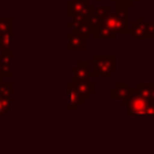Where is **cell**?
Returning a JSON list of instances; mask_svg holds the SVG:
<instances>
[{
	"mask_svg": "<svg viewBox=\"0 0 154 154\" xmlns=\"http://www.w3.org/2000/svg\"><path fill=\"white\" fill-rule=\"evenodd\" d=\"M126 6L117 5V11H111L108 14L101 18V24L106 25L116 34H130L128 28V11Z\"/></svg>",
	"mask_w": 154,
	"mask_h": 154,
	"instance_id": "1",
	"label": "cell"
},
{
	"mask_svg": "<svg viewBox=\"0 0 154 154\" xmlns=\"http://www.w3.org/2000/svg\"><path fill=\"white\" fill-rule=\"evenodd\" d=\"M148 102H149V99L141 96L137 93L136 88H130L126 96H124L122 99L123 106L128 107V116L129 117L146 116V109H147Z\"/></svg>",
	"mask_w": 154,
	"mask_h": 154,
	"instance_id": "2",
	"label": "cell"
},
{
	"mask_svg": "<svg viewBox=\"0 0 154 154\" xmlns=\"http://www.w3.org/2000/svg\"><path fill=\"white\" fill-rule=\"evenodd\" d=\"M117 71L116 55H95L94 70L90 71V77H111Z\"/></svg>",
	"mask_w": 154,
	"mask_h": 154,
	"instance_id": "3",
	"label": "cell"
},
{
	"mask_svg": "<svg viewBox=\"0 0 154 154\" xmlns=\"http://www.w3.org/2000/svg\"><path fill=\"white\" fill-rule=\"evenodd\" d=\"M130 34L135 40H152L154 38V23L144 22L143 17H138L130 28Z\"/></svg>",
	"mask_w": 154,
	"mask_h": 154,
	"instance_id": "4",
	"label": "cell"
},
{
	"mask_svg": "<svg viewBox=\"0 0 154 154\" xmlns=\"http://www.w3.org/2000/svg\"><path fill=\"white\" fill-rule=\"evenodd\" d=\"M67 11L66 14L69 18H72L75 16L79 17H87L91 12H94V6H90L89 0H69L66 4Z\"/></svg>",
	"mask_w": 154,
	"mask_h": 154,
	"instance_id": "5",
	"label": "cell"
},
{
	"mask_svg": "<svg viewBox=\"0 0 154 154\" xmlns=\"http://www.w3.org/2000/svg\"><path fill=\"white\" fill-rule=\"evenodd\" d=\"M67 28L72 29V32L81 35L84 38H88L91 34L90 26L87 23V17H79V16L72 17V22L67 23Z\"/></svg>",
	"mask_w": 154,
	"mask_h": 154,
	"instance_id": "6",
	"label": "cell"
},
{
	"mask_svg": "<svg viewBox=\"0 0 154 154\" xmlns=\"http://www.w3.org/2000/svg\"><path fill=\"white\" fill-rule=\"evenodd\" d=\"M84 99L82 95L73 88L72 82H69L66 84V109L69 111H76L81 105H83Z\"/></svg>",
	"mask_w": 154,
	"mask_h": 154,
	"instance_id": "7",
	"label": "cell"
},
{
	"mask_svg": "<svg viewBox=\"0 0 154 154\" xmlns=\"http://www.w3.org/2000/svg\"><path fill=\"white\" fill-rule=\"evenodd\" d=\"M73 79L72 82L89 79L90 78V70H89V61L88 60H79L76 66L72 67Z\"/></svg>",
	"mask_w": 154,
	"mask_h": 154,
	"instance_id": "8",
	"label": "cell"
},
{
	"mask_svg": "<svg viewBox=\"0 0 154 154\" xmlns=\"http://www.w3.org/2000/svg\"><path fill=\"white\" fill-rule=\"evenodd\" d=\"M73 88L82 95V97L84 100H88L90 97V94H93L95 91V84L93 82H90L89 79H83V81H77V82H72Z\"/></svg>",
	"mask_w": 154,
	"mask_h": 154,
	"instance_id": "9",
	"label": "cell"
},
{
	"mask_svg": "<svg viewBox=\"0 0 154 154\" xmlns=\"http://www.w3.org/2000/svg\"><path fill=\"white\" fill-rule=\"evenodd\" d=\"M0 67L4 72V77L12 76V51L5 48L0 54Z\"/></svg>",
	"mask_w": 154,
	"mask_h": 154,
	"instance_id": "10",
	"label": "cell"
},
{
	"mask_svg": "<svg viewBox=\"0 0 154 154\" xmlns=\"http://www.w3.org/2000/svg\"><path fill=\"white\" fill-rule=\"evenodd\" d=\"M67 46L66 49L67 51H72V49H78L82 51L84 47V37H82L81 35H77L75 32H69L67 34Z\"/></svg>",
	"mask_w": 154,
	"mask_h": 154,
	"instance_id": "11",
	"label": "cell"
},
{
	"mask_svg": "<svg viewBox=\"0 0 154 154\" xmlns=\"http://www.w3.org/2000/svg\"><path fill=\"white\" fill-rule=\"evenodd\" d=\"M91 34L94 35V37L96 40H102V38H108V40H116L117 38V34L113 32L111 29H108L106 25L101 24L100 26L95 28L91 30Z\"/></svg>",
	"mask_w": 154,
	"mask_h": 154,
	"instance_id": "12",
	"label": "cell"
},
{
	"mask_svg": "<svg viewBox=\"0 0 154 154\" xmlns=\"http://www.w3.org/2000/svg\"><path fill=\"white\" fill-rule=\"evenodd\" d=\"M129 85L126 82H118L112 89H111V99L112 100H119L126 96L129 93Z\"/></svg>",
	"mask_w": 154,
	"mask_h": 154,
	"instance_id": "13",
	"label": "cell"
},
{
	"mask_svg": "<svg viewBox=\"0 0 154 154\" xmlns=\"http://www.w3.org/2000/svg\"><path fill=\"white\" fill-rule=\"evenodd\" d=\"M154 89V83L149 82V83H143V82H140L136 87V90L137 93L146 97V99H152V91Z\"/></svg>",
	"mask_w": 154,
	"mask_h": 154,
	"instance_id": "14",
	"label": "cell"
},
{
	"mask_svg": "<svg viewBox=\"0 0 154 154\" xmlns=\"http://www.w3.org/2000/svg\"><path fill=\"white\" fill-rule=\"evenodd\" d=\"M12 34V18L0 17V35Z\"/></svg>",
	"mask_w": 154,
	"mask_h": 154,
	"instance_id": "15",
	"label": "cell"
},
{
	"mask_svg": "<svg viewBox=\"0 0 154 154\" xmlns=\"http://www.w3.org/2000/svg\"><path fill=\"white\" fill-rule=\"evenodd\" d=\"M11 103H12L11 96L0 94V116L5 114L6 112H8L11 109Z\"/></svg>",
	"mask_w": 154,
	"mask_h": 154,
	"instance_id": "16",
	"label": "cell"
},
{
	"mask_svg": "<svg viewBox=\"0 0 154 154\" xmlns=\"http://www.w3.org/2000/svg\"><path fill=\"white\" fill-rule=\"evenodd\" d=\"M111 11H112V7H111L109 5H107V6H99V7H95V8H94V13H95L97 17H100V18L105 17V16L108 14Z\"/></svg>",
	"mask_w": 154,
	"mask_h": 154,
	"instance_id": "17",
	"label": "cell"
},
{
	"mask_svg": "<svg viewBox=\"0 0 154 154\" xmlns=\"http://www.w3.org/2000/svg\"><path fill=\"white\" fill-rule=\"evenodd\" d=\"M112 1H116L117 5H123V6H126V7L132 6V4H134L132 0H112Z\"/></svg>",
	"mask_w": 154,
	"mask_h": 154,
	"instance_id": "18",
	"label": "cell"
},
{
	"mask_svg": "<svg viewBox=\"0 0 154 154\" xmlns=\"http://www.w3.org/2000/svg\"><path fill=\"white\" fill-rule=\"evenodd\" d=\"M4 77V72H2V70H1V67H0V82H1V78Z\"/></svg>",
	"mask_w": 154,
	"mask_h": 154,
	"instance_id": "19",
	"label": "cell"
},
{
	"mask_svg": "<svg viewBox=\"0 0 154 154\" xmlns=\"http://www.w3.org/2000/svg\"><path fill=\"white\" fill-rule=\"evenodd\" d=\"M132 1H143V0H132Z\"/></svg>",
	"mask_w": 154,
	"mask_h": 154,
	"instance_id": "20",
	"label": "cell"
},
{
	"mask_svg": "<svg viewBox=\"0 0 154 154\" xmlns=\"http://www.w3.org/2000/svg\"><path fill=\"white\" fill-rule=\"evenodd\" d=\"M95 1H103V0H95Z\"/></svg>",
	"mask_w": 154,
	"mask_h": 154,
	"instance_id": "21",
	"label": "cell"
},
{
	"mask_svg": "<svg viewBox=\"0 0 154 154\" xmlns=\"http://www.w3.org/2000/svg\"><path fill=\"white\" fill-rule=\"evenodd\" d=\"M150 1H153V2H154V0H150Z\"/></svg>",
	"mask_w": 154,
	"mask_h": 154,
	"instance_id": "22",
	"label": "cell"
}]
</instances>
